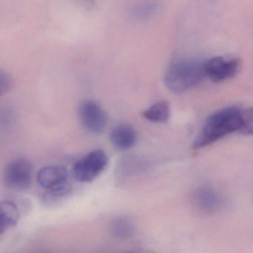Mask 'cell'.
Here are the masks:
<instances>
[{
    "label": "cell",
    "instance_id": "obj_15",
    "mask_svg": "<svg viewBox=\"0 0 253 253\" xmlns=\"http://www.w3.org/2000/svg\"><path fill=\"white\" fill-rule=\"evenodd\" d=\"M0 84H1V92L3 94L4 92H7L9 91L12 86L11 79L8 76L7 74L1 72V76H0Z\"/></svg>",
    "mask_w": 253,
    "mask_h": 253
},
{
    "label": "cell",
    "instance_id": "obj_2",
    "mask_svg": "<svg viewBox=\"0 0 253 253\" xmlns=\"http://www.w3.org/2000/svg\"><path fill=\"white\" fill-rule=\"evenodd\" d=\"M205 77L204 63L177 61L169 66L164 83L170 91L180 94L199 85Z\"/></svg>",
    "mask_w": 253,
    "mask_h": 253
},
{
    "label": "cell",
    "instance_id": "obj_5",
    "mask_svg": "<svg viewBox=\"0 0 253 253\" xmlns=\"http://www.w3.org/2000/svg\"><path fill=\"white\" fill-rule=\"evenodd\" d=\"M4 176L5 183L10 189L25 190L32 183V165L26 160H15L7 166Z\"/></svg>",
    "mask_w": 253,
    "mask_h": 253
},
{
    "label": "cell",
    "instance_id": "obj_11",
    "mask_svg": "<svg viewBox=\"0 0 253 253\" xmlns=\"http://www.w3.org/2000/svg\"><path fill=\"white\" fill-rule=\"evenodd\" d=\"M195 201L201 210L211 211L219 204L218 195L210 187H203L198 189L195 194Z\"/></svg>",
    "mask_w": 253,
    "mask_h": 253
},
{
    "label": "cell",
    "instance_id": "obj_8",
    "mask_svg": "<svg viewBox=\"0 0 253 253\" xmlns=\"http://www.w3.org/2000/svg\"><path fill=\"white\" fill-rule=\"evenodd\" d=\"M111 142L120 150H128L135 146L137 135L135 129L129 124H123L114 128L110 134Z\"/></svg>",
    "mask_w": 253,
    "mask_h": 253
},
{
    "label": "cell",
    "instance_id": "obj_6",
    "mask_svg": "<svg viewBox=\"0 0 253 253\" xmlns=\"http://www.w3.org/2000/svg\"><path fill=\"white\" fill-rule=\"evenodd\" d=\"M206 77L214 83H220L235 77L241 69L238 59L226 60L221 57H213L204 63Z\"/></svg>",
    "mask_w": 253,
    "mask_h": 253
},
{
    "label": "cell",
    "instance_id": "obj_1",
    "mask_svg": "<svg viewBox=\"0 0 253 253\" xmlns=\"http://www.w3.org/2000/svg\"><path fill=\"white\" fill-rule=\"evenodd\" d=\"M241 123V110L238 108L232 106L215 112L206 121L194 143V149L205 147L231 133L239 131Z\"/></svg>",
    "mask_w": 253,
    "mask_h": 253
},
{
    "label": "cell",
    "instance_id": "obj_7",
    "mask_svg": "<svg viewBox=\"0 0 253 253\" xmlns=\"http://www.w3.org/2000/svg\"><path fill=\"white\" fill-rule=\"evenodd\" d=\"M67 169L62 166H48L43 167L38 173V183L44 189H51L68 183Z\"/></svg>",
    "mask_w": 253,
    "mask_h": 253
},
{
    "label": "cell",
    "instance_id": "obj_14",
    "mask_svg": "<svg viewBox=\"0 0 253 253\" xmlns=\"http://www.w3.org/2000/svg\"><path fill=\"white\" fill-rule=\"evenodd\" d=\"M241 128L239 132L244 135H253V107L241 110Z\"/></svg>",
    "mask_w": 253,
    "mask_h": 253
},
{
    "label": "cell",
    "instance_id": "obj_4",
    "mask_svg": "<svg viewBox=\"0 0 253 253\" xmlns=\"http://www.w3.org/2000/svg\"><path fill=\"white\" fill-rule=\"evenodd\" d=\"M79 116L84 128L93 134L103 132L108 124L106 112L91 100H84L79 108Z\"/></svg>",
    "mask_w": 253,
    "mask_h": 253
},
{
    "label": "cell",
    "instance_id": "obj_10",
    "mask_svg": "<svg viewBox=\"0 0 253 253\" xmlns=\"http://www.w3.org/2000/svg\"><path fill=\"white\" fill-rule=\"evenodd\" d=\"M143 117L148 121L153 123H164L170 117V106L166 100L158 102L145 111Z\"/></svg>",
    "mask_w": 253,
    "mask_h": 253
},
{
    "label": "cell",
    "instance_id": "obj_9",
    "mask_svg": "<svg viewBox=\"0 0 253 253\" xmlns=\"http://www.w3.org/2000/svg\"><path fill=\"white\" fill-rule=\"evenodd\" d=\"M20 218L18 207L11 201H3L0 204V235L15 226Z\"/></svg>",
    "mask_w": 253,
    "mask_h": 253
},
{
    "label": "cell",
    "instance_id": "obj_13",
    "mask_svg": "<svg viewBox=\"0 0 253 253\" xmlns=\"http://www.w3.org/2000/svg\"><path fill=\"white\" fill-rule=\"evenodd\" d=\"M71 194L72 187L67 183L58 187L48 189L44 195L43 200L48 205H55L69 198Z\"/></svg>",
    "mask_w": 253,
    "mask_h": 253
},
{
    "label": "cell",
    "instance_id": "obj_3",
    "mask_svg": "<svg viewBox=\"0 0 253 253\" xmlns=\"http://www.w3.org/2000/svg\"><path fill=\"white\" fill-rule=\"evenodd\" d=\"M109 158L101 149H96L77 161L72 169L74 178L81 183L95 180L106 169Z\"/></svg>",
    "mask_w": 253,
    "mask_h": 253
},
{
    "label": "cell",
    "instance_id": "obj_12",
    "mask_svg": "<svg viewBox=\"0 0 253 253\" xmlns=\"http://www.w3.org/2000/svg\"><path fill=\"white\" fill-rule=\"evenodd\" d=\"M112 235L120 239H126L132 236L134 232L133 223L126 217H118L110 224Z\"/></svg>",
    "mask_w": 253,
    "mask_h": 253
}]
</instances>
